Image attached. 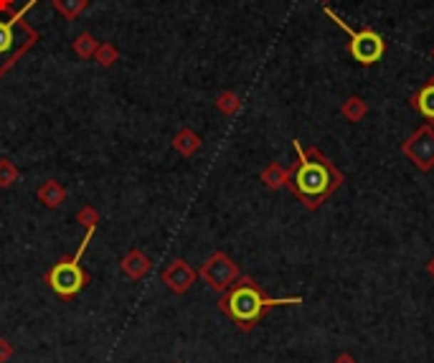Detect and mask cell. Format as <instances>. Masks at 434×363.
Instances as JSON below:
<instances>
[{"label": "cell", "mask_w": 434, "mask_h": 363, "mask_svg": "<svg viewBox=\"0 0 434 363\" xmlns=\"http://www.w3.org/2000/svg\"><path fill=\"white\" fill-rule=\"evenodd\" d=\"M292 148L297 153V163L287 170V185L313 211L341 188L343 173L318 148H302L300 140H292Z\"/></svg>", "instance_id": "6da1fadb"}, {"label": "cell", "mask_w": 434, "mask_h": 363, "mask_svg": "<svg viewBox=\"0 0 434 363\" xmlns=\"http://www.w3.org/2000/svg\"><path fill=\"white\" fill-rule=\"evenodd\" d=\"M302 297H267L259 290V285L252 277H242L229 292L221 297L219 307L232 317L234 323L242 330H252L267 310H272L277 305H300Z\"/></svg>", "instance_id": "7a4b0ae2"}, {"label": "cell", "mask_w": 434, "mask_h": 363, "mask_svg": "<svg viewBox=\"0 0 434 363\" xmlns=\"http://www.w3.org/2000/svg\"><path fill=\"white\" fill-rule=\"evenodd\" d=\"M33 3L36 0H29L11 18H0V74H6L13 63L38 41V34L24 21L26 13L33 8Z\"/></svg>", "instance_id": "3957f363"}, {"label": "cell", "mask_w": 434, "mask_h": 363, "mask_svg": "<svg viewBox=\"0 0 434 363\" xmlns=\"http://www.w3.org/2000/svg\"><path fill=\"white\" fill-rule=\"evenodd\" d=\"M94 229H97V226H89L87 229V234L81 239L74 257H69V260H58L56 265L46 272V285L61 297V300H71V297H76V295L89 285V275L84 272V267H81V257L87 252V244L92 242Z\"/></svg>", "instance_id": "277c9868"}, {"label": "cell", "mask_w": 434, "mask_h": 363, "mask_svg": "<svg viewBox=\"0 0 434 363\" xmlns=\"http://www.w3.org/2000/svg\"><path fill=\"white\" fill-rule=\"evenodd\" d=\"M325 16L333 21V24L338 26V29H343L348 34V53L353 56V61H358L361 66H371V63H376L383 58V53H386V41L381 39V34H376L373 29H351V26L343 21L341 16H336V13L330 11V8H325Z\"/></svg>", "instance_id": "5b68a950"}, {"label": "cell", "mask_w": 434, "mask_h": 363, "mask_svg": "<svg viewBox=\"0 0 434 363\" xmlns=\"http://www.w3.org/2000/svg\"><path fill=\"white\" fill-rule=\"evenodd\" d=\"M201 277L206 280L211 290L216 292H226L234 282L239 280V267L234 265V260L224 252H214L206 260V265L201 267Z\"/></svg>", "instance_id": "8992f818"}, {"label": "cell", "mask_w": 434, "mask_h": 363, "mask_svg": "<svg viewBox=\"0 0 434 363\" xmlns=\"http://www.w3.org/2000/svg\"><path fill=\"white\" fill-rule=\"evenodd\" d=\"M404 155L409 158L419 170L434 168V127L422 125L417 133L404 143Z\"/></svg>", "instance_id": "52a82bcc"}, {"label": "cell", "mask_w": 434, "mask_h": 363, "mask_svg": "<svg viewBox=\"0 0 434 363\" xmlns=\"http://www.w3.org/2000/svg\"><path fill=\"white\" fill-rule=\"evenodd\" d=\"M162 282L168 285L175 295H183L193 287V282H196V272H193V267L188 265V262L173 260L165 270H162Z\"/></svg>", "instance_id": "ba28073f"}, {"label": "cell", "mask_w": 434, "mask_h": 363, "mask_svg": "<svg viewBox=\"0 0 434 363\" xmlns=\"http://www.w3.org/2000/svg\"><path fill=\"white\" fill-rule=\"evenodd\" d=\"M153 270V262L148 254H143L140 249H133V252H128V257L120 262V272L122 275H128L130 280H143V277H148Z\"/></svg>", "instance_id": "9c48e42d"}, {"label": "cell", "mask_w": 434, "mask_h": 363, "mask_svg": "<svg viewBox=\"0 0 434 363\" xmlns=\"http://www.w3.org/2000/svg\"><path fill=\"white\" fill-rule=\"evenodd\" d=\"M411 107H414L429 125H434V79H429L427 84L411 97Z\"/></svg>", "instance_id": "30bf717a"}, {"label": "cell", "mask_w": 434, "mask_h": 363, "mask_svg": "<svg viewBox=\"0 0 434 363\" xmlns=\"http://www.w3.org/2000/svg\"><path fill=\"white\" fill-rule=\"evenodd\" d=\"M38 201L43 203L46 208H58L61 203L66 201V188L58 180H46V183L38 188Z\"/></svg>", "instance_id": "8fae6325"}, {"label": "cell", "mask_w": 434, "mask_h": 363, "mask_svg": "<svg viewBox=\"0 0 434 363\" xmlns=\"http://www.w3.org/2000/svg\"><path fill=\"white\" fill-rule=\"evenodd\" d=\"M173 148L180 153V155L191 158L193 153L201 150V138H198V135L193 133L191 127H183V130H180V133L173 138Z\"/></svg>", "instance_id": "7c38bea8"}, {"label": "cell", "mask_w": 434, "mask_h": 363, "mask_svg": "<svg viewBox=\"0 0 434 363\" xmlns=\"http://www.w3.org/2000/svg\"><path fill=\"white\" fill-rule=\"evenodd\" d=\"M262 183L274 190L282 188V185L287 183V170H284L282 165H277V163H269V165L262 170Z\"/></svg>", "instance_id": "4fadbf2b"}, {"label": "cell", "mask_w": 434, "mask_h": 363, "mask_svg": "<svg viewBox=\"0 0 434 363\" xmlns=\"http://www.w3.org/2000/svg\"><path fill=\"white\" fill-rule=\"evenodd\" d=\"M341 112L348 122H361L366 115H368V107H366V102L361 97H348L346 102H343Z\"/></svg>", "instance_id": "5bb4252c"}, {"label": "cell", "mask_w": 434, "mask_h": 363, "mask_svg": "<svg viewBox=\"0 0 434 363\" xmlns=\"http://www.w3.org/2000/svg\"><path fill=\"white\" fill-rule=\"evenodd\" d=\"M53 8H56L61 16L76 18L84 8H87V0H53Z\"/></svg>", "instance_id": "9a60e30c"}, {"label": "cell", "mask_w": 434, "mask_h": 363, "mask_svg": "<svg viewBox=\"0 0 434 363\" xmlns=\"http://www.w3.org/2000/svg\"><path fill=\"white\" fill-rule=\"evenodd\" d=\"M216 107H219L224 115H237L239 107H242V99H239V94H234V92H224L219 99H216Z\"/></svg>", "instance_id": "2e32d148"}, {"label": "cell", "mask_w": 434, "mask_h": 363, "mask_svg": "<svg viewBox=\"0 0 434 363\" xmlns=\"http://www.w3.org/2000/svg\"><path fill=\"white\" fill-rule=\"evenodd\" d=\"M16 180H18V168L3 158V160H0V188H11Z\"/></svg>", "instance_id": "e0dca14e"}, {"label": "cell", "mask_w": 434, "mask_h": 363, "mask_svg": "<svg viewBox=\"0 0 434 363\" xmlns=\"http://www.w3.org/2000/svg\"><path fill=\"white\" fill-rule=\"evenodd\" d=\"M97 48V41L92 39V34H81L79 39L74 41V51H76V56H89V53Z\"/></svg>", "instance_id": "ac0fdd59"}, {"label": "cell", "mask_w": 434, "mask_h": 363, "mask_svg": "<svg viewBox=\"0 0 434 363\" xmlns=\"http://www.w3.org/2000/svg\"><path fill=\"white\" fill-rule=\"evenodd\" d=\"M76 221H79L81 226H97L99 224V213H97V208L94 206H87V208H81L79 213H76Z\"/></svg>", "instance_id": "d6986e66"}, {"label": "cell", "mask_w": 434, "mask_h": 363, "mask_svg": "<svg viewBox=\"0 0 434 363\" xmlns=\"http://www.w3.org/2000/svg\"><path fill=\"white\" fill-rule=\"evenodd\" d=\"M115 61H117V48L115 46L105 44L102 48H97V63H99V66H112Z\"/></svg>", "instance_id": "ffe728a7"}, {"label": "cell", "mask_w": 434, "mask_h": 363, "mask_svg": "<svg viewBox=\"0 0 434 363\" xmlns=\"http://www.w3.org/2000/svg\"><path fill=\"white\" fill-rule=\"evenodd\" d=\"M13 358V346L6 338H0V363H8Z\"/></svg>", "instance_id": "44dd1931"}, {"label": "cell", "mask_w": 434, "mask_h": 363, "mask_svg": "<svg viewBox=\"0 0 434 363\" xmlns=\"http://www.w3.org/2000/svg\"><path fill=\"white\" fill-rule=\"evenodd\" d=\"M13 0H0V11H11Z\"/></svg>", "instance_id": "7402d4cb"}, {"label": "cell", "mask_w": 434, "mask_h": 363, "mask_svg": "<svg viewBox=\"0 0 434 363\" xmlns=\"http://www.w3.org/2000/svg\"><path fill=\"white\" fill-rule=\"evenodd\" d=\"M336 363H356V361H353V358H351V356H341Z\"/></svg>", "instance_id": "603a6c76"}, {"label": "cell", "mask_w": 434, "mask_h": 363, "mask_svg": "<svg viewBox=\"0 0 434 363\" xmlns=\"http://www.w3.org/2000/svg\"><path fill=\"white\" fill-rule=\"evenodd\" d=\"M429 275L434 277V257H432V260H429Z\"/></svg>", "instance_id": "cb8c5ba5"}, {"label": "cell", "mask_w": 434, "mask_h": 363, "mask_svg": "<svg viewBox=\"0 0 434 363\" xmlns=\"http://www.w3.org/2000/svg\"><path fill=\"white\" fill-rule=\"evenodd\" d=\"M320 3H328V0H320Z\"/></svg>", "instance_id": "d4e9b609"}, {"label": "cell", "mask_w": 434, "mask_h": 363, "mask_svg": "<svg viewBox=\"0 0 434 363\" xmlns=\"http://www.w3.org/2000/svg\"><path fill=\"white\" fill-rule=\"evenodd\" d=\"M432 56H434V51H432Z\"/></svg>", "instance_id": "484cf974"}]
</instances>
